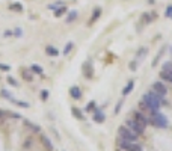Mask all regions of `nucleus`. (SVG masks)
<instances>
[{
  "label": "nucleus",
  "mask_w": 172,
  "mask_h": 151,
  "mask_svg": "<svg viewBox=\"0 0 172 151\" xmlns=\"http://www.w3.org/2000/svg\"><path fill=\"white\" fill-rule=\"evenodd\" d=\"M148 121H149L153 126L159 127V128H166V127H168V119H166V117L162 115V113H159L157 110H151V117H149Z\"/></svg>",
  "instance_id": "1"
},
{
  "label": "nucleus",
  "mask_w": 172,
  "mask_h": 151,
  "mask_svg": "<svg viewBox=\"0 0 172 151\" xmlns=\"http://www.w3.org/2000/svg\"><path fill=\"white\" fill-rule=\"evenodd\" d=\"M142 101L146 104V107L149 110H159L160 109V106H162V101L159 100L157 97H154L153 94H145L144 97H142Z\"/></svg>",
  "instance_id": "2"
},
{
  "label": "nucleus",
  "mask_w": 172,
  "mask_h": 151,
  "mask_svg": "<svg viewBox=\"0 0 172 151\" xmlns=\"http://www.w3.org/2000/svg\"><path fill=\"white\" fill-rule=\"evenodd\" d=\"M118 133H119V138H122V139H127V141H136L138 139L139 134H136L131 128H129L127 126H121L119 128H118Z\"/></svg>",
  "instance_id": "3"
},
{
  "label": "nucleus",
  "mask_w": 172,
  "mask_h": 151,
  "mask_svg": "<svg viewBox=\"0 0 172 151\" xmlns=\"http://www.w3.org/2000/svg\"><path fill=\"white\" fill-rule=\"evenodd\" d=\"M118 145H119V148H122V150H125V151H142L140 145L134 143L133 141L122 139V138H119V141H118Z\"/></svg>",
  "instance_id": "4"
},
{
  "label": "nucleus",
  "mask_w": 172,
  "mask_h": 151,
  "mask_svg": "<svg viewBox=\"0 0 172 151\" xmlns=\"http://www.w3.org/2000/svg\"><path fill=\"white\" fill-rule=\"evenodd\" d=\"M125 126L129 127V128H131L136 134H142L145 132V127L142 126V124H139L138 121H134V119H127L125 121Z\"/></svg>",
  "instance_id": "5"
},
{
  "label": "nucleus",
  "mask_w": 172,
  "mask_h": 151,
  "mask_svg": "<svg viewBox=\"0 0 172 151\" xmlns=\"http://www.w3.org/2000/svg\"><path fill=\"white\" fill-rule=\"evenodd\" d=\"M133 119H134V121H138L139 124H142V126L144 127H146L148 126V122H149V121H148V118L145 117V115H144V113H142V112H134V113H133Z\"/></svg>",
  "instance_id": "6"
},
{
  "label": "nucleus",
  "mask_w": 172,
  "mask_h": 151,
  "mask_svg": "<svg viewBox=\"0 0 172 151\" xmlns=\"http://www.w3.org/2000/svg\"><path fill=\"white\" fill-rule=\"evenodd\" d=\"M69 95H71L74 100H80V98H82V91H80V88H78V86H71V88H69Z\"/></svg>",
  "instance_id": "7"
},
{
  "label": "nucleus",
  "mask_w": 172,
  "mask_h": 151,
  "mask_svg": "<svg viewBox=\"0 0 172 151\" xmlns=\"http://www.w3.org/2000/svg\"><path fill=\"white\" fill-rule=\"evenodd\" d=\"M41 143H43V147L45 148L47 151H53V143L52 141L45 136V134H41Z\"/></svg>",
  "instance_id": "8"
},
{
  "label": "nucleus",
  "mask_w": 172,
  "mask_h": 151,
  "mask_svg": "<svg viewBox=\"0 0 172 151\" xmlns=\"http://www.w3.org/2000/svg\"><path fill=\"white\" fill-rule=\"evenodd\" d=\"M83 74H85L86 79H92V76H94V70H92V65L89 62H86L83 65Z\"/></svg>",
  "instance_id": "9"
},
{
  "label": "nucleus",
  "mask_w": 172,
  "mask_h": 151,
  "mask_svg": "<svg viewBox=\"0 0 172 151\" xmlns=\"http://www.w3.org/2000/svg\"><path fill=\"white\" fill-rule=\"evenodd\" d=\"M53 12H54V17H56V18H60L62 15H65V14L68 12V8H67L65 5H60V6H58V8L54 9Z\"/></svg>",
  "instance_id": "10"
},
{
  "label": "nucleus",
  "mask_w": 172,
  "mask_h": 151,
  "mask_svg": "<svg viewBox=\"0 0 172 151\" xmlns=\"http://www.w3.org/2000/svg\"><path fill=\"white\" fill-rule=\"evenodd\" d=\"M45 55L52 56V58H56V56H59V50L56 47H53V45H47L45 47Z\"/></svg>",
  "instance_id": "11"
},
{
  "label": "nucleus",
  "mask_w": 172,
  "mask_h": 151,
  "mask_svg": "<svg viewBox=\"0 0 172 151\" xmlns=\"http://www.w3.org/2000/svg\"><path fill=\"white\" fill-rule=\"evenodd\" d=\"M100 17H101V8L97 6V8L94 9V12H92V15H91V21H89V24H94Z\"/></svg>",
  "instance_id": "12"
},
{
  "label": "nucleus",
  "mask_w": 172,
  "mask_h": 151,
  "mask_svg": "<svg viewBox=\"0 0 172 151\" xmlns=\"http://www.w3.org/2000/svg\"><path fill=\"white\" fill-rule=\"evenodd\" d=\"M104 119H106V117H104L103 112H101V110H95L94 112V121L95 122L101 124V122H104Z\"/></svg>",
  "instance_id": "13"
},
{
  "label": "nucleus",
  "mask_w": 172,
  "mask_h": 151,
  "mask_svg": "<svg viewBox=\"0 0 172 151\" xmlns=\"http://www.w3.org/2000/svg\"><path fill=\"white\" fill-rule=\"evenodd\" d=\"M160 79L172 82V70H163V71H160Z\"/></svg>",
  "instance_id": "14"
},
{
  "label": "nucleus",
  "mask_w": 172,
  "mask_h": 151,
  "mask_svg": "<svg viewBox=\"0 0 172 151\" xmlns=\"http://www.w3.org/2000/svg\"><path fill=\"white\" fill-rule=\"evenodd\" d=\"M78 17V12L77 11H69L68 12V15H67V20H65V21H67V23H73V21H76V18Z\"/></svg>",
  "instance_id": "15"
},
{
  "label": "nucleus",
  "mask_w": 172,
  "mask_h": 151,
  "mask_svg": "<svg viewBox=\"0 0 172 151\" xmlns=\"http://www.w3.org/2000/svg\"><path fill=\"white\" fill-rule=\"evenodd\" d=\"M71 113H73V117L77 118V119H80V121H83V119H85L83 112H82L80 109H77V107H73V109H71Z\"/></svg>",
  "instance_id": "16"
},
{
  "label": "nucleus",
  "mask_w": 172,
  "mask_h": 151,
  "mask_svg": "<svg viewBox=\"0 0 172 151\" xmlns=\"http://www.w3.org/2000/svg\"><path fill=\"white\" fill-rule=\"evenodd\" d=\"M21 76H23V79H24L26 82H32V80H33L32 70H30V71H29V70H23V71H21Z\"/></svg>",
  "instance_id": "17"
},
{
  "label": "nucleus",
  "mask_w": 172,
  "mask_h": 151,
  "mask_svg": "<svg viewBox=\"0 0 172 151\" xmlns=\"http://www.w3.org/2000/svg\"><path fill=\"white\" fill-rule=\"evenodd\" d=\"M9 9L14 11V12H23V5H21V3H11V5H9Z\"/></svg>",
  "instance_id": "18"
},
{
  "label": "nucleus",
  "mask_w": 172,
  "mask_h": 151,
  "mask_svg": "<svg viewBox=\"0 0 172 151\" xmlns=\"http://www.w3.org/2000/svg\"><path fill=\"white\" fill-rule=\"evenodd\" d=\"M133 86H134V82H133V80H130L129 85H127V86L122 89V95H129V94L133 91Z\"/></svg>",
  "instance_id": "19"
},
{
  "label": "nucleus",
  "mask_w": 172,
  "mask_h": 151,
  "mask_svg": "<svg viewBox=\"0 0 172 151\" xmlns=\"http://www.w3.org/2000/svg\"><path fill=\"white\" fill-rule=\"evenodd\" d=\"M30 70H32V73H36V74H43L44 70L41 65H38V64H33L32 67H30Z\"/></svg>",
  "instance_id": "20"
},
{
  "label": "nucleus",
  "mask_w": 172,
  "mask_h": 151,
  "mask_svg": "<svg viewBox=\"0 0 172 151\" xmlns=\"http://www.w3.org/2000/svg\"><path fill=\"white\" fill-rule=\"evenodd\" d=\"M24 124H26V126L29 127V128H30L32 132H35V133H38V132H39V126H35V124H32L30 121H27V119H24Z\"/></svg>",
  "instance_id": "21"
},
{
  "label": "nucleus",
  "mask_w": 172,
  "mask_h": 151,
  "mask_svg": "<svg viewBox=\"0 0 172 151\" xmlns=\"http://www.w3.org/2000/svg\"><path fill=\"white\" fill-rule=\"evenodd\" d=\"M142 18H144V23H151L153 18H155V14H144Z\"/></svg>",
  "instance_id": "22"
},
{
  "label": "nucleus",
  "mask_w": 172,
  "mask_h": 151,
  "mask_svg": "<svg viewBox=\"0 0 172 151\" xmlns=\"http://www.w3.org/2000/svg\"><path fill=\"white\" fill-rule=\"evenodd\" d=\"M73 47H74V42H68V44L65 45V49H63V55L67 56V55H68L69 51L73 50Z\"/></svg>",
  "instance_id": "23"
},
{
  "label": "nucleus",
  "mask_w": 172,
  "mask_h": 151,
  "mask_svg": "<svg viewBox=\"0 0 172 151\" xmlns=\"http://www.w3.org/2000/svg\"><path fill=\"white\" fill-rule=\"evenodd\" d=\"M2 97H5V98H8V100H12V95H11L9 91H6V89H2Z\"/></svg>",
  "instance_id": "24"
},
{
  "label": "nucleus",
  "mask_w": 172,
  "mask_h": 151,
  "mask_svg": "<svg viewBox=\"0 0 172 151\" xmlns=\"http://www.w3.org/2000/svg\"><path fill=\"white\" fill-rule=\"evenodd\" d=\"M15 104H17V106H20V107H24V109H27V107H29V103H26V101H15Z\"/></svg>",
  "instance_id": "25"
},
{
  "label": "nucleus",
  "mask_w": 172,
  "mask_h": 151,
  "mask_svg": "<svg viewBox=\"0 0 172 151\" xmlns=\"http://www.w3.org/2000/svg\"><path fill=\"white\" fill-rule=\"evenodd\" d=\"M47 98H48V91H47V89H43V91H41V100L45 101Z\"/></svg>",
  "instance_id": "26"
},
{
  "label": "nucleus",
  "mask_w": 172,
  "mask_h": 151,
  "mask_svg": "<svg viewBox=\"0 0 172 151\" xmlns=\"http://www.w3.org/2000/svg\"><path fill=\"white\" fill-rule=\"evenodd\" d=\"M95 109V101H91V103H88V106H86V110L88 112H92Z\"/></svg>",
  "instance_id": "27"
},
{
  "label": "nucleus",
  "mask_w": 172,
  "mask_h": 151,
  "mask_svg": "<svg viewBox=\"0 0 172 151\" xmlns=\"http://www.w3.org/2000/svg\"><path fill=\"white\" fill-rule=\"evenodd\" d=\"M164 17H172V5L171 6H168V9H166V12H164Z\"/></svg>",
  "instance_id": "28"
},
{
  "label": "nucleus",
  "mask_w": 172,
  "mask_h": 151,
  "mask_svg": "<svg viewBox=\"0 0 172 151\" xmlns=\"http://www.w3.org/2000/svg\"><path fill=\"white\" fill-rule=\"evenodd\" d=\"M6 80H8L9 85H12V86H17V82H15V79H14V77H8Z\"/></svg>",
  "instance_id": "29"
},
{
  "label": "nucleus",
  "mask_w": 172,
  "mask_h": 151,
  "mask_svg": "<svg viewBox=\"0 0 172 151\" xmlns=\"http://www.w3.org/2000/svg\"><path fill=\"white\" fill-rule=\"evenodd\" d=\"M0 70H2V71H9V70H11V67H9V65H6V64H0Z\"/></svg>",
  "instance_id": "30"
},
{
  "label": "nucleus",
  "mask_w": 172,
  "mask_h": 151,
  "mask_svg": "<svg viewBox=\"0 0 172 151\" xmlns=\"http://www.w3.org/2000/svg\"><path fill=\"white\" fill-rule=\"evenodd\" d=\"M23 35V30L20 29V27H17L15 30H14V36H21Z\"/></svg>",
  "instance_id": "31"
},
{
  "label": "nucleus",
  "mask_w": 172,
  "mask_h": 151,
  "mask_svg": "<svg viewBox=\"0 0 172 151\" xmlns=\"http://www.w3.org/2000/svg\"><path fill=\"white\" fill-rule=\"evenodd\" d=\"M32 145V139L29 138V139H26V142H24V148H27V147H30Z\"/></svg>",
  "instance_id": "32"
},
{
  "label": "nucleus",
  "mask_w": 172,
  "mask_h": 151,
  "mask_svg": "<svg viewBox=\"0 0 172 151\" xmlns=\"http://www.w3.org/2000/svg\"><path fill=\"white\" fill-rule=\"evenodd\" d=\"M163 70H172V64H171V62L164 64V65H163Z\"/></svg>",
  "instance_id": "33"
},
{
  "label": "nucleus",
  "mask_w": 172,
  "mask_h": 151,
  "mask_svg": "<svg viewBox=\"0 0 172 151\" xmlns=\"http://www.w3.org/2000/svg\"><path fill=\"white\" fill-rule=\"evenodd\" d=\"M145 53H146V49H144V50H139L138 56H139V58H144V56H142V55H145Z\"/></svg>",
  "instance_id": "34"
},
{
  "label": "nucleus",
  "mask_w": 172,
  "mask_h": 151,
  "mask_svg": "<svg viewBox=\"0 0 172 151\" xmlns=\"http://www.w3.org/2000/svg\"><path fill=\"white\" fill-rule=\"evenodd\" d=\"M5 115H6V113H5V110H0V122H2V119L5 118Z\"/></svg>",
  "instance_id": "35"
},
{
  "label": "nucleus",
  "mask_w": 172,
  "mask_h": 151,
  "mask_svg": "<svg viewBox=\"0 0 172 151\" xmlns=\"http://www.w3.org/2000/svg\"><path fill=\"white\" fill-rule=\"evenodd\" d=\"M121 104H122V103H118V104H116V107H115V112H116V113L121 110Z\"/></svg>",
  "instance_id": "36"
},
{
  "label": "nucleus",
  "mask_w": 172,
  "mask_h": 151,
  "mask_svg": "<svg viewBox=\"0 0 172 151\" xmlns=\"http://www.w3.org/2000/svg\"><path fill=\"white\" fill-rule=\"evenodd\" d=\"M130 70H133V71L136 70V62H131V64H130Z\"/></svg>",
  "instance_id": "37"
},
{
  "label": "nucleus",
  "mask_w": 172,
  "mask_h": 151,
  "mask_svg": "<svg viewBox=\"0 0 172 151\" xmlns=\"http://www.w3.org/2000/svg\"><path fill=\"white\" fill-rule=\"evenodd\" d=\"M12 35H14V32H11V30H6V32H5V36H6V38H8V36H12Z\"/></svg>",
  "instance_id": "38"
},
{
  "label": "nucleus",
  "mask_w": 172,
  "mask_h": 151,
  "mask_svg": "<svg viewBox=\"0 0 172 151\" xmlns=\"http://www.w3.org/2000/svg\"><path fill=\"white\" fill-rule=\"evenodd\" d=\"M12 118H17V119H20V118H21V115H18V113H12Z\"/></svg>",
  "instance_id": "39"
}]
</instances>
